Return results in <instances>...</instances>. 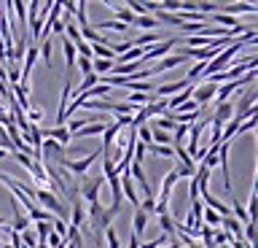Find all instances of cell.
Returning a JSON list of instances; mask_svg holds the SVG:
<instances>
[{
  "instance_id": "cell-6",
  "label": "cell",
  "mask_w": 258,
  "mask_h": 248,
  "mask_svg": "<svg viewBox=\"0 0 258 248\" xmlns=\"http://www.w3.org/2000/svg\"><path fill=\"white\" fill-rule=\"evenodd\" d=\"M215 94H218V84H213V81H199V84H194V94H191V100L202 108L205 103L215 100Z\"/></svg>"
},
{
  "instance_id": "cell-15",
  "label": "cell",
  "mask_w": 258,
  "mask_h": 248,
  "mask_svg": "<svg viewBox=\"0 0 258 248\" xmlns=\"http://www.w3.org/2000/svg\"><path fill=\"white\" fill-rule=\"evenodd\" d=\"M92 60H108V62H116V54H113L110 46L94 43V46H92Z\"/></svg>"
},
{
  "instance_id": "cell-20",
  "label": "cell",
  "mask_w": 258,
  "mask_h": 248,
  "mask_svg": "<svg viewBox=\"0 0 258 248\" xmlns=\"http://www.w3.org/2000/svg\"><path fill=\"white\" fill-rule=\"evenodd\" d=\"M156 25H159V22L153 19V17H135L129 27H137V30H151V27H156Z\"/></svg>"
},
{
  "instance_id": "cell-11",
  "label": "cell",
  "mask_w": 258,
  "mask_h": 248,
  "mask_svg": "<svg viewBox=\"0 0 258 248\" xmlns=\"http://www.w3.org/2000/svg\"><path fill=\"white\" fill-rule=\"evenodd\" d=\"M40 132H43V138L56 140V143H59V146H64V148L70 146V132H68V127H48V130H40Z\"/></svg>"
},
{
  "instance_id": "cell-30",
  "label": "cell",
  "mask_w": 258,
  "mask_h": 248,
  "mask_svg": "<svg viewBox=\"0 0 258 248\" xmlns=\"http://www.w3.org/2000/svg\"><path fill=\"white\" fill-rule=\"evenodd\" d=\"M76 54H78V57L92 60V46H89L86 41H78V43H76Z\"/></svg>"
},
{
  "instance_id": "cell-7",
  "label": "cell",
  "mask_w": 258,
  "mask_h": 248,
  "mask_svg": "<svg viewBox=\"0 0 258 248\" xmlns=\"http://www.w3.org/2000/svg\"><path fill=\"white\" fill-rule=\"evenodd\" d=\"M188 60V57H183V54H167L164 60H159L156 65H151L148 70H151V76L153 73H164V70H172V68H180L183 62Z\"/></svg>"
},
{
  "instance_id": "cell-24",
  "label": "cell",
  "mask_w": 258,
  "mask_h": 248,
  "mask_svg": "<svg viewBox=\"0 0 258 248\" xmlns=\"http://www.w3.org/2000/svg\"><path fill=\"white\" fill-rule=\"evenodd\" d=\"M86 9H89V3H76V22H78V27H86Z\"/></svg>"
},
{
  "instance_id": "cell-19",
  "label": "cell",
  "mask_w": 258,
  "mask_h": 248,
  "mask_svg": "<svg viewBox=\"0 0 258 248\" xmlns=\"http://www.w3.org/2000/svg\"><path fill=\"white\" fill-rule=\"evenodd\" d=\"M11 9H14V14H16V19H19V27L27 25V3L16 0V3H11Z\"/></svg>"
},
{
  "instance_id": "cell-23",
  "label": "cell",
  "mask_w": 258,
  "mask_h": 248,
  "mask_svg": "<svg viewBox=\"0 0 258 248\" xmlns=\"http://www.w3.org/2000/svg\"><path fill=\"white\" fill-rule=\"evenodd\" d=\"M19 240H22V245H24V248H35V245H38V240H35V232H32V227H30V229H24L22 235H19Z\"/></svg>"
},
{
  "instance_id": "cell-17",
  "label": "cell",
  "mask_w": 258,
  "mask_h": 248,
  "mask_svg": "<svg viewBox=\"0 0 258 248\" xmlns=\"http://www.w3.org/2000/svg\"><path fill=\"white\" fill-rule=\"evenodd\" d=\"M247 219L250 221H255V211H258V186L253 183V189H250V200H247Z\"/></svg>"
},
{
  "instance_id": "cell-22",
  "label": "cell",
  "mask_w": 258,
  "mask_h": 248,
  "mask_svg": "<svg viewBox=\"0 0 258 248\" xmlns=\"http://www.w3.org/2000/svg\"><path fill=\"white\" fill-rule=\"evenodd\" d=\"M97 30H113V33H124V30H129V27L121 25V22H116V19H110V22H100V25H97Z\"/></svg>"
},
{
  "instance_id": "cell-12",
  "label": "cell",
  "mask_w": 258,
  "mask_h": 248,
  "mask_svg": "<svg viewBox=\"0 0 258 248\" xmlns=\"http://www.w3.org/2000/svg\"><path fill=\"white\" fill-rule=\"evenodd\" d=\"M231 116H234V106H231V103H218V106H215V114L210 116V119H213V122H218V124H226Z\"/></svg>"
},
{
  "instance_id": "cell-33",
  "label": "cell",
  "mask_w": 258,
  "mask_h": 248,
  "mask_svg": "<svg viewBox=\"0 0 258 248\" xmlns=\"http://www.w3.org/2000/svg\"><path fill=\"white\" fill-rule=\"evenodd\" d=\"M11 157L16 159V162H19L22 167H27L30 170V165H32V157H27V154H19V151H11Z\"/></svg>"
},
{
  "instance_id": "cell-18",
  "label": "cell",
  "mask_w": 258,
  "mask_h": 248,
  "mask_svg": "<svg viewBox=\"0 0 258 248\" xmlns=\"http://www.w3.org/2000/svg\"><path fill=\"white\" fill-rule=\"evenodd\" d=\"M145 148H148V154L159 157V159H169V157H175V154H172V146H156V143H151V146H145Z\"/></svg>"
},
{
  "instance_id": "cell-14",
  "label": "cell",
  "mask_w": 258,
  "mask_h": 248,
  "mask_svg": "<svg viewBox=\"0 0 258 248\" xmlns=\"http://www.w3.org/2000/svg\"><path fill=\"white\" fill-rule=\"evenodd\" d=\"M62 52H64V65H68V70H73V68H76V57H78V54H76V43L68 41L64 35H62Z\"/></svg>"
},
{
  "instance_id": "cell-13",
  "label": "cell",
  "mask_w": 258,
  "mask_h": 248,
  "mask_svg": "<svg viewBox=\"0 0 258 248\" xmlns=\"http://www.w3.org/2000/svg\"><path fill=\"white\" fill-rule=\"evenodd\" d=\"M148 219H151L148 213H143L140 208H135V219H132V224H135V229H132V235H135L137 240L143 237V232H145V227H148Z\"/></svg>"
},
{
  "instance_id": "cell-35",
  "label": "cell",
  "mask_w": 258,
  "mask_h": 248,
  "mask_svg": "<svg viewBox=\"0 0 258 248\" xmlns=\"http://www.w3.org/2000/svg\"><path fill=\"white\" fill-rule=\"evenodd\" d=\"M137 245H140V240L132 235V237H129V245H126V248H137Z\"/></svg>"
},
{
  "instance_id": "cell-3",
  "label": "cell",
  "mask_w": 258,
  "mask_h": 248,
  "mask_svg": "<svg viewBox=\"0 0 258 248\" xmlns=\"http://www.w3.org/2000/svg\"><path fill=\"white\" fill-rule=\"evenodd\" d=\"M100 157H102V148H94L92 154H86L84 159H68V157H64L62 162H59V167H64V170L73 173V175H78V178H84L86 170H89V167H92Z\"/></svg>"
},
{
  "instance_id": "cell-5",
  "label": "cell",
  "mask_w": 258,
  "mask_h": 248,
  "mask_svg": "<svg viewBox=\"0 0 258 248\" xmlns=\"http://www.w3.org/2000/svg\"><path fill=\"white\" fill-rule=\"evenodd\" d=\"M177 41H180V35H177V38H164V41H159V43L148 46V49H145V57H143V62L148 65L151 60H164L167 54H169V52H172L175 46H177Z\"/></svg>"
},
{
  "instance_id": "cell-31",
  "label": "cell",
  "mask_w": 258,
  "mask_h": 248,
  "mask_svg": "<svg viewBox=\"0 0 258 248\" xmlns=\"http://www.w3.org/2000/svg\"><path fill=\"white\" fill-rule=\"evenodd\" d=\"M242 232H245V243L253 245V240H255V221L245 224V227H242Z\"/></svg>"
},
{
  "instance_id": "cell-4",
  "label": "cell",
  "mask_w": 258,
  "mask_h": 248,
  "mask_svg": "<svg viewBox=\"0 0 258 248\" xmlns=\"http://www.w3.org/2000/svg\"><path fill=\"white\" fill-rule=\"evenodd\" d=\"M105 178H78V200L81 203H100V189H102Z\"/></svg>"
},
{
  "instance_id": "cell-21",
  "label": "cell",
  "mask_w": 258,
  "mask_h": 248,
  "mask_svg": "<svg viewBox=\"0 0 258 248\" xmlns=\"http://www.w3.org/2000/svg\"><path fill=\"white\" fill-rule=\"evenodd\" d=\"M97 84H100V76H94V73H92V76H84V84L76 89V94H84V92L92 89V86H97Z\"/></svg>"
},
{
  "instance_id": "cell-9",
  "label": "cell",
  "mask_w": 258,
  "mask_h": 248,
  "mask_svg": "<svg viewBox=\"0 0 258 248\" xmlns=\"http://www.w3.org/2000/svg\"><path fill=\"white\" fill-rule=\"evenodd\" d=\"M175 181H177L175 170H169L164 178H161V186H159V203H161V205H169V200H172V189H175Z\"/></svg>"
},
{
  "instance_id": "cell-36",
  "label": "cell",
  "mask_w": 258,
  "mask_h": 248,
  "mask_svg": "<svg viewBox=\"0 0 258 248\" xmlns=\"http://www.w3.org/2000/svg\"><path fill=\"white\" fill-rule=\"evenodd\" d=\"M3 224H6V219H3V216H0V227H3Z\"/></svg>"
},
{
  "instance_id": "cell-16",
  "label": "cell",
  "mask_w": 258,
  "mask_h": 248,
  "mask_svg": "<svg viewBox=\"0 0 258 248\" xmlns=\"http://www.w3.org/2000/svg\"><path fill=\"white\" fill-rule=\"evenodd\" d=\"M159 219V229H161V235H167V237H175V219L172 216H156Z\"/></svg>"
},
{
  "instance_id": "cell-2",
  "label": "cell",
  "mask_w": 258,
  "mask_h": 248,
  "mask_svg": "<svg viewBox=\"0 0 258 248\" xmlns=\"http://www.w3.org/2000/svg\"><path fill=\"white\" fill-rule=\"evenodd\" d=\"M110 221H113V213H110V208H105L102 203H92L86 208V227H92L97 232V237L110 227Z\"/></svg>"
},
{
  "instance_id": "cell-1",
  "label": "cell",
  "mask_w": 258,
  "mask_h": 248,
  "mask_svg": "<svg viewBox=\"0 0 258 248\" xmlns=\"http://www.w3.org/2000/svg\"><path fill=\"white\" fill-rule=\"evenodd\" d=\"M253 41H255V27H253V30H247V33L242 35V38H234V41L226 46L223 52H218V54H215V60H210L207 65H205V73H202V78H210V76H215L218 70H223V68L231 62L234 54L242 49V46H245V43H253Z\"/></svg>"
},
{
  "instance_id": "cell-25",
  "label": "cell",
  "mask_w": 258,
  "mask_h": 248,
  "mask_svg": "<svg viewBox=\"0 0 258 248\" xmlns=\"http://www.w3.org/2000/svg\"><path fill=\"white\" fill-rule=\"evenodd\" d=\"M194 173H197V165H177L175 167L177 178H194Z\"/></svg>"
},
{
  "instance_id": "cell-8",
  "label": "cell",
  "mask_w": 258,
  "mask_h": 248,
  "mask_svg": "<svg viewBox=\"0 0 258 248\" xmlns=\"http://www.w3.org/2000/svg\"><path fill=\"white\" fill-rule=\"evenodd\" d=\"M70 213H73V221H70V227L73 229H86V205L81 203V200H73L70 203Z\"/></svg>"
},
{
  "instance_id": "cell-27",
  "label": "cell",
  "mask_w": 258,
  "mask_h": 248,
  "mask_svg": "<svg viewBox=\"0 0 258 248\" xmlns=\"http://www.w3.org/2000/svg\"><path fill=\"white\" fill-rule=\"evenodd\" d=\"M102 235H105V240H108V248H121V240H118V235H116V229H113V227H108Z\"/></svg>"
},
{
  "instance_id": "cell-34",
  "label": "cell",
  "mask_w": 258,
  "mask_h": 248,
  "mask_svg": "<svg viewBox=\"0 0 258 248\" xmlns=\"http://www.w3.org/2000/svg\"><path fill=\"white\" fill-rule=\"evenodd\" d=\"M40 119H43V114H40V111H32V108H30V124H38Z\"/></svg>"
},
{
  "instance_id": "cell-32",
  "label": "cell",
  "mask_w": 258,
  "mask_h": 248,
  "mask_svg": "<svg viewBox=\"0 0 258 248\" xmlns=\"http://www.w3.org/2000/svg\"><path fill=\"white\" fill-rule=\"evenodd\" d=\"M253 130H255V116H247L245 122H239L237 135H242V132H253Z\"/></svg>"
},
{
  "instance_id": "cell-29",
  "label": "cell",
  "mask_w": 258,
  "mask_h": 248,
  "mask_svg": "<svg viewBox=\"0 0 258 248\" xmlns=\"http://www.w3.org/2000/svg\"><path fill=\"white\" fill-rule=\"evenodd\" d=\"M76 65L81 68V73H84V76L94 73V70H92V60H86V57H76Z\"/></svg>"
},
{
  "instance_id": "cell-26",
  "label": "cell",
  "mask_w": 258,
  "mask_h": 248,
  "mask_svg": "<svg viewBox=\"0 0 258 248\" xmlns=\"http://www.w3.org/2000/svg\"><path fill=\"white\" fill-rule=\"evenodd\" d=\"M145 154H148V148H145L143 143L137 140V143H135V151H132V159H135V165H143V162H145Z\"/></svg>"
},
{
  "instance_id": "cell-28",
  "label": "cell",
  "mask_w": 258,
  "mask_h": 248,
  "mask_svg": "<svg viewBox=\"0 0 258 248\" xmlns=\"http://www.w3.org/2000/svg\"><path fill=\"white\" fill-rule=\"evenodd\" d=\"M51 232H56L59 237L68 235V221L64 219H51Z\"/></svg>"
},
{
  "instance_id": "cell-10",
  "label": "cell",
  "mask_w": 258,
  "mask_h": 248,
  "mask_svg": "<svg viewBox=\"0 0 258 248\" xmlns=\"http://www.w3.org/2000/svg\"><path fill=\"white\" fill-rule=\"evenodd\" d=\"M129 175H132V181H137L140 183V189H143V194L145 197H153V189H151V183H148V175H145V170H143V165H129Z\"/></svg>"
}]
</instances>
